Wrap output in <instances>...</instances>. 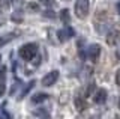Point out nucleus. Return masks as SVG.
<instances>
[{
	"label": "nucleus",
	"mask_w": 120,
	"mask_h": 119,
	"mask_svg": "<svg viewBox=\"0 0 120 119\" xmlns=\"http://www.w3.org/2000/svg\"><path fill=\"white\" fill-rule=\"evenodd\" d=\"M86 53H87V56L92 60H96L101 54V45L99 44H90L87 47V50H86Z\"/></svg>",
	"instance_id": "6"
},
{
	"label": "nucleus",
	"mask_w": 120,
	"mask_h": 119,
	"mask_svg": "<svg viewBox=\"0 0 120 119\" xmlns=\"http://www.w3.org/2000/svg\"><path fill=\"white\" fill-rule=\"evenodd\" d=\"M74 36H75V30L71 26H66V27L57 30V38H59L60 42H66V41H69L71 38H74Z\"/></svg>",
	"instance_id": "3"
},
{
	"label": "nucleus",
	"mask_w": 120,
	"mask_h": 119,
	"mask_svg": "<svg viewBox=\"0 0 120 119\" xmlns=\"http://www.w3.org/2000/svg\"><path fill=\"white\" fill-rule=\"evenodd\" d=\"M5 83H0V98H2L3 96V94H5Z\"/></svg>",
	"instance_id": "22"
},
{
	"label": "nucleus",
	"mask_w": 120,
	"mask_h": 119,
	"mask_svg": "<svg viewBox=\"0 0 120 119\" xmlns=\"http://www.w3.org/2000/svg\"><path fill=\"white\" fill-rule=\"evenodd\" d=\"M33 86H35V81H33V80H32V81H30V83L27 84V86H26L24 89H22V92H21V94H20V95H18V99H22V98H24V96H26V95H27V94H29V92H30V91H32V87H33Z\"/></svg>",
	"instance_id": "12"
},
{
	"label": "nucleus",
	"mask_w": 120,
	"mask_h": 119,
	"mask_svg": "<svg viewBox=\"0 0 120 119\" xmlns=\"http://www.w3.org/2000/svg\"><path fill=\"white\" fill-rule=\"evenodd\" d=\"M75 15L80 20H86L90 11V2L89 0H77L75 2Z\"/></svg>",
	"instance_id": "2"
},
{
	"label": "nucleus",
	"mask_w": 120,
	"mask_h": 119,
	"mask_svg": "<svg viewBox=\"0 0 120 119\" xmlns=\"http://www.w3.org/2000/svg\"><path fill=\"white\" fill-rule=\"evenodd\" d=\"M20 84H21V81L17 79V83H15V84H12V87H11V91H9V95H14L15 92L18 91V86H20Z\"/></svg>",
	"instance_id": "17"
},
{
	"label": "nucleus",
	"mask_w": 120,
	"mask_h": 119,
	"mask_svg": "<svg viewBox=\"0 0 120 119\" xmlns=\"http://www.w3.org/2000/svg\"><path fill=\"white\" fill-rule=\"evenodd\" d=\"M116 119H120V115H117V116H116Z\"/></svg>",
	"instance_id": "28"
},
{
	"label": "nucleus",
	"mask_w": 120,
	"mask_h": 119,
	"mask_svg": "<svg viewBox=\"0 0 120 119\" xmlns=\"http://www.w3.org/2000/svg\"><path fill=\"white\" fill-rule=\"evenodd\" d=\"M107 44L110 47H114V45H117L119 44V41H120V30H117V29H111V30H108L107 33Z\"/></svg>",
	"instance_id": "4"
},
{
	"label": "nucleus",
	"mask_w": 120,
	"mask_h": 119,
	"mask_svg": "<svg viewBox=\"0 0 120 119\" xmlns=\"http://www.w3.org/2000/svg\"><path fill=\"white\" fill-rule=\"evenodd\" d=\"M116 8H117V12H119V15H120V2H117V5H116Z\"/></svg>",
	"instance_id": "24"
},
{
	"label": "nucleus",
	"mask_w": 120,
	"mask_h": 119,
	"mask_svg": "<svg viewBox=\"0 0 120 119\" xmlns=\"http://www.w3.org/2000/svg\"><path fill=\"white\" fill-rule=\"evenodd\" d=\"M107 91H105L104 87H99L96 89V94H95V103L96 104H105V101H107Z\"/></svg>",
	"instance_id": "8"
},
{
	"label": "nucleus",
	"mask_w": 120,
	"mask_h": 119,
	"mask_svg": "<svg viewBox=\"0 0 120 119\" xmlns=\"http://www.w3.org/2000/svg\"><path fill=\"white\" fill-rule=\"evenodd\" d=\"M41 3H42V5H45L48 9L56 8V5H57V2H56V0H41Z\"/></svg>",
	"instance_id": "14"
},
{
	"label": "nucleus",
	"mask_w": 120,
	"mask_h": 119,
	"mask_svg": "<svg viewBox=\"0 0 120 119\" xmlns=\"http://www.w3.org/2000/svg\"><path fill=\"white\" fill-rule=\"evenodd\" d=\"M57 80H59V71H56V69H54V71L48 72L47 75L42 77V86L50 87V86H52V84H54Z\"/></svg>",
	"instance_id": "5"
},
{
	"label": "nucleus",
	"mask_w": 120,
	"mask_h": 119,
	"mask_svg": "<svg viewBox=\"0 0 120 119\" xmlns=\"http://www.w3.org/2000/svg\"><path fill=\"white\" fill-rule=\"evenodd\" d=\"M44 15L47 17V18H56V12H54L52 9H47V11L44 12Z\"/></svg>",
	"instance_id": "20"
},
{
	"label": "nucleus",
	"mask_w": 120,
	"mask_h": 119,
	"mask_svg": "<svg viewBox=\"0 0 120 119\" xmlns=\"http://www.w3.org/2000/svg\"><path fill=\"white\" fill-rule=\"evenodd\" d=\"M30 62H32V65H33V66H39V65H41V54H36Z\"/></svg>",
	"instance_id": "18"
},
{
	"label": "nucleus",
	"mask_w": 120,
	"mask_h": 119,
	"mask_svg": "<svg viewBox=\"0 0 120 119\" xmlns=\"http://www.w3.org/2000/svg\"><path fill=\"white\" fill-rule=\"evenodd\" d=\"M90 119H99V118H98V116H92V118H90Z\"/></svg>",
	"instance_id": "26"
},
{
	"label": "nucleus",
	"mask_w": 120,
	"mask_h": 119,
	"mask_svg": "<svg viewBox=\"0 0 120 119\" xmlns=\"http://www.w3.org/2000/svg\"><path fill=\"white\" fill-rule=\"evenodd\" d=\"M116 83L120 87V69H117V72H116Z\"/></svg>",
	"instance_id": "21"
},
{
	"label": "nucleus",
	"mask_w": 120,
	"mask_h": 119,
	"mask_svg": "<svg viewBox=\"0 0 120 119\" xmlns=\"http://www.w3.org/2000/svg\"><path fill=\"white\" fill-rule=\"evenodd\" d=\"M2 66H3V65H2V57H0V68H2Z\"/></svg>",
	"instance_id": "27"
},
{
	"label": "nucleus",
	"mask_w": 120,
	"mask_h": 119,
	"mask_svg": "<svg viewBox=\"0 0 120 119\" xmlns=\"http://www.w3.org/2000/svg\"><path fill=\"white\" fill-rule=\"evenodd\" d=\"M119 109H120V98H119Z\"/></svg>",
	"instance_id": "29"
},
{
	"label": "nucleus",
	"mask_w": 120,
	"mask_h": 119,
	"mask_svg": "<svg viewBox=\"0 0 120 119\" xmlns=\"http://www.w3.org/2000/svg\"><path fill=\"white\" fill-rule=\"evenodd\" d=\"M18 35H20V32H18V30L9 32V33H5V35H2V36H0V47H3V45H6V44H9L11 41H14Z\"/></svg>",
	"instance_id": "7"
},
{
	"label": "nucleus",
	"mask_w": 120,
	"mask_h": 119,
	"mask_svg": "<svg viewBox=\"0 0 120 119\" xmlns=\"http://www.w3.org/2000/svg\"><path fill=\"white\" fill-rule=\"evenodd\" d=\"M5 77H6V66L3 65L0 68V83H5Z\"/></svg>",
	"instance_id": "16"
},
{
	"label": "nucleus",
	"mask_w": 120,
	"mask_h": 119,
	"mask_svg": "<svg viewBox=\"0 0 120 119\" xmlns=\"http://www.w3.org/2000/svg\"><path fill=\"white\" fill-rule=\"evenodd\" d=\"M11 20H12L14 23H22V20H24L22 11H21V9H15V12L11 15Z\"/></svg>",
	"instance_id": "11"
},
{
	"label": "nucleus",
	"mask_w": 120,
	"mask_h": 119,
	"mask_svg": "<svg viewBox=\"0 0 120 119\" xmlns=\"http://www.w3.org/2000/svg\"><path fill=\"white\" fill-rule=\"evenodd\" d=\"M27 9L32 11V12H36V11H39V5L35 2H30V3H27Z\"/></svg>",
	"instance_id": "15"
},
{
	"label": "nucleus",
	"mask_w": 120,
	"mask_h": 119,
	"mask_svg": "<svg viewBox=\"0 0 120 119\" xmlns=\"http://www.w3.org/2000/svg\"><path fill=\"white\" fill-rule=\"evenodd\" d=\"M38 51H39L38 44L29 42V44H26V45H22V47L20 48V56H21V59H24V60L30 62V60H32V59L38 54Z\"/></svg>",
	"instance_id": "1"
},
{
	"label": "nucleus",
	"mask_w": 120,
	"mask_h": 119,
	"mask_svg": "<svg viewBox=\"0 0 120 119\" xmlns=\"http://www.w3.org/2000/svg\"><path fill=\"white\" fill-rule=\"evenodd\" d=\"M116 56H117V59L120 60V47L117 48V51H116Z\"/></svg>",
	"instance_id": "23"
},
{
	"label": "nucleus",
	"mask_w": 120,
	"mask_h": 119,
	"mask_svg": "<svg viewBox=\"0 0 120 119\" xmlns=\"http://www.w3.org/2000/svg\"><path fill=\"white\" fill-rule=\"evenodd\" d=\"M60 20L63 21L65 24H68L71 21V17H69V11L68 9H62L60 11Z\"/></svg>",
	"instance_id": "13"
},
{
	"label": "nucleus",
	"mask_w": 120,
	"mask_h": 119,
	"mask_svg": "<svg viewBox=\"0 0 120 119\" xmlns=\"http://www.w3.org/2000/svg\"><path fill=\"white\" fill-rule=\"evenodd\" d=\"M3 23V17H2V12H0V24Z\"/></svg>",
	"instance_id": "25"
},
{
	"label": "nucleus",
	"mask_w": 120,
	"mask_h": 119,
	"mask_svg": "<svg viewBox=\"0 0 120 119\" xmlns=\"http://www.w3.org/2000/svg\"><path fill=\"white\" fill-rule=\"evenodd\" d=\"M0 119H12V116H11L5 109H2V111H0Z\"/></svg>",
	"instance_id": "19"
},
{
	"label": "nucleus",
	"mask_w": 120,
	"mask_h": 119,
	"mask_svg": "<svg viewBox=\"0 0 120 119\" xmlns=\"http://www.w3.org/2000/svg\"><path fill=\"white\" fill-rule=\"evenodd\" d=\"M48 98H50L48 94H42V92H39V94H36V95L32 96V103L33 104H42L44 101H47Z\"/></svg>",
	"instance_id": "10"
},
{
	"label": "nucleus",
	"mask_w": 120,
	"mask_h": 119,
	"mask_svg": "<svg viewBox=\"0 0 120 119\" xmlns=\"http://www.w3.org/2000/svg\"><path fill=\"white\" fill-rule=\"evenodd\" d=\"M74 104H75V109L78 111H84L87 109V99H86L84 96H75Z\"/></svg>",
	"instance_id": "9"
}]
</instances>
